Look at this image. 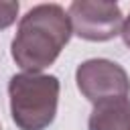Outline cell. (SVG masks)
<instances>
[{
	"label": "cell",
	"instance_id": "3",
	"mask_svg": "<svg viewBox=\"0 0 130 130\" xmlns=\"http://www.w3.org/2000/svg\"><path fill=\"white\" fill-rule=\"evenodd\" d=\"M67 14L73 32L85 41L102 43L122 35L124 16L116 2L75 0L69 4Z\"/></svg>",
	"mask_w": 130,
	"mask_h": 130
},
{
	"label": "cell",
	"instance_id": "5",
	"mask_svg": "<svg viewBox=\"0 0 130 130\" xmlns=\"http://www.w3.org/2000/svg\"><path fill=\"white\" fill-rule=\"evenodd\" d=\"M89 130H130V100L114 98L93 104L87 120Z\"/></svg>",
	"mask_w": 130,
	"mask_h": 130
},
{
	"label": "cell",
	"instance_id": "2",
	"mask_svg": "<svg viewBox=\"0 0 130 130\" xmlns=\"http://www.w3.org/2000/svg\"><path fill=\"white\" fill-rule=\"evenodd\" d=\"M10 114L20 130H45L57 114L59 79L45 73H18L8 83Z\"/></svg>",
	"mask_w": 130,
	"mask_h": 130
},
{
	"label": "cell",
	"instance_id": "8",
	"mask_svg": "<svg viewBox=\"0 0 130 130\" xmlns=\"http://www.w3.org/2000/svg\"><path fill=\"white\" fill-rule=\"evenodd\" d=\"M0 130H2V128H0Z\"/></svg>",
	"mask_w": 130,
	"mask_h": 130
},
{
	"label": "cell",
	"instance_id": "7",
	"mask_svg": "<svg viewBox=\"0 0 130 130\" xmlns=\"http://www.w3.org/2000/svg\"><path fill=\"white\" fill-rule=\"evenodd\" d=\"M122 39H124V45L130 49V14L124 18V26H122Z\"/></svg>",
	"mask_w": 130,
	"mask_h": 130
},
{
	"label": "cell",
	"instance_id": "6",
	"mask_svg": "<svg viewBox=\"0 0 130 130\" xmlns=\"http://www.w3.org/2000/svg\"><path fill=\"white\" fill-rule=\"evenodd\" d=\"M18 2H0V30L8 28L18 16Z\"/></svg>",
	"mask_w": 130,
	"mask_h": 130
},
{
	"label": "cell",
	"instance_id": "1",
	"mask_svg": "<svg viewBox=\"0 0 130 130\" xmlns=\"http://www.w3.org/2000/svg\"><path fill=\"white\" fill-rule=\"evenodd\" d=\"M73 35L69 14L59 4H39L18 22L12 39V59L24 73H41L59 57Z\"/></svg>",
	"mask_w": 130,
	"mask_h": 130
},
{
	"label": "cell",
	"instance_id": "4",
	"mask_svg": "<svg viewBox=\"0 0 130 130\" xmlns=\"http://www.w3.org/2000/svg\"><path fill=\"white\" fill-rule=\"evenodd\" d=\"M77 89L91 104L114 98H128L130 77L122 65L110 59H87L75 71Z\"/></svg>",
	"mask_w": 130,
	"mask_h": 130
}]
</instances>
